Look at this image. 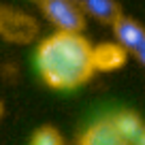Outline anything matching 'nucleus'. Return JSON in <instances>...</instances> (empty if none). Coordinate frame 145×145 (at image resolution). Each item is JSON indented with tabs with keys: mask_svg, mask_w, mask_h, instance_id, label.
<instances>
[{
	"mask_svg": "<svg viewBox=\"0 0 145 145\" xmlns=\"http://www.w3.org/2000/svg\"><path fill=\"white\" fill-rule=\"evenodd\" d=\"M92 43L81 32H62L45 36L34 54V64L41 79L60 92L77 90L92 75H96L92 62Z\"/></svg>",
	"mask_w": 145,
	"mask_h": 145,
	"instance_id": "nucleus-1",
	"label": "nucleus"
},
{
	"mask_svg": "<svg viewBox=\"0 0 145 145\" xmlns=\"http://www.w3.org/2000/svg\"><path fill=\"white\" fill-rule=\"evenodd\" d=\"M45 19L62 32H81L86 26V11L72 0H41Z\"/></svg>",
	"mask_w": 145,
	"mask_h": 145,
	"instance_id": "nucleus-2",
	"label": "nucleus"
},
{
	"mask_svg": "<svg viewBox=\"0 0 145 145\" xmlns=\"http://www.w3.org/2000/svg\"><path fill=\"white\" fill-rule=\"evenodd\" d=\"M39 34L36 19L13 7H0V36L9 43H30Z\"/></svg>",
	"mask_w": 145,
	"mask_h": 145,
	"instance_id": "nucleus-3",
	"label": "nucleus"
},
{
	"mask_svg": "<svg viewBox=\"0 0 145 145\" xmlns=\"http://www.w3.org/2000/svg\"><path fill=\"white\" fill-rule=\"evenodd\" d=\"M79 145H128V143L115 128L113 120L105 118L86 128V132L79 139Z\"/></svg>",
	"mask_w": 145,
	"mask_h": 145,
	"instance_id": "nucleus-4",
	"label": "nucleus"
},
{
	"mask_svg": "<svg viewBox=\"0 0 145 145\" xmlns=\"http://www.w3.org/2000/svg\"><path fill=\"white\" fill-rule=\"evenodd\" d=\"M126 54L128 51L115 43H103V45H94L92 47V62H94V71L96 72H111L124 66L126 62Z\"/></svg>",
	"mask_w": 145,
	"mask_h": 145,
	"instance_id": "nucleus-5",
	"label": "nucleus"
},
{
	"mask_svg": "<svg viewBox=\"0 0 145 145\" xmlns=\"http://www.w3.org/2000/svg\"><path fill=\"white\" fill-rule=\"evenodd\" d=\"M111 26H113L115 41H118L126 51H130V54H135V51L141 47V43H145V28L141 26L139 22H135V19L120 15Z\"/></svg>",
	"mask_w": 145,
	"mask_h": 145,
	"instance_id": "nucleus-6",
	"label": "nucleus"
},
{
	"mask_svg": "<svg viewBox=\"0 0 145 145\" xmlns=\"http://www.w3.org/2000/svg\"><path fill=\"white\" fill-rule=\"evenodd\" d=\"M111 120H113L115 128H118L120 135L126 139V143H128V145H130L132 141L137 139V135H139V132L145 128L143 120H141L139 115L135 113V111H120V113L111 115Z\"/></svg>",
	"mask_w": 145,
	"mask_h": 145,
	"instance_id": "nucleus-7",
	"label": "nucleus"
},
{
	"mask_svg": "<svg viewBox=\"0 0 145 145\" xmlns=\"http://www.w3.org/2000/svg\"><path fill=\"white\" fill-rule=\"evenodd\" d=\"M83 11L90 13L94 19L105 24H113L120 17V5L115 0H83Z\"/></svg>",
	"mask_w": 145,
	"mask_h": 145,
	"instance_id": "nucleus-8",
	"label": "nucleus"
},
{
	"mask_svg": "<svg viewBox=\"0 0 145 145\" xmlns=\"http://www.w3.org/2000/svg\"><path fill=\"white\" fill-rule=\"evenodd\" d=\"M28 145H64V139H62L58 128L41 126L39 130H34V135L30 137V143Z\"/></svg>",
	"mask_w": 145,
	"mask_h": 145,
	"instance_id": "nucleus-9",
	"label": "nucleus"
},
{
	"mask_svg": "<svg viewBox=\"0 0 145 145\" xmlns=\"http://www.w3.org/2000/svg\"><path fill=\"white\" fill-rule=\"evenodd\" d=\"M135 56H137V60H139V62L145 66V43H141V47L135 51Z\"/></svg>",
	"mask_w": 145,
	"mask_h": 145,
	"instance_id": "nucleus-10",
	"label": "nucleus"
},
{
	"mask_svg": "<svg viewBox=\"0 0 145 145\" xmlns=\"http://www.w3.org/2000/svg\"><path fill=\"white\" fill-rule=\"evenodd\" d=\"M72 2H77V5H83V0H72Z\"/></svg>",
	"mask_w": 145,
	"mask_h": 145,
	"instance_id": "nucleus-11",
	"label": "nucleus"
},
{
	"mask_svg": "<svg viewBox=\"0 0 145 145\" xmlns=\"http://www.w3.org/2000/svg\"><path fill=\"white\" fill-rule=\"evenodd\" d=\"M0 113H2V105H0Z\"/></svg>",
	"mask_w": 145,
	"mask_h": 145,
	"instance_id": "nucleus-12",
	"label": "nucleus"
},
{
	"mask_svg": "<svg viewBox=\"0 0 145 145\" xmlns=\"http://www.w3.org/2000/svg\"><path fill=\"white\" fill-rule=\"evenodd\" d=\"M39 2H41V0H39Z\"/></svg>",
	"mask_w": 145,
	"mask_h": 145,
	"instance_id": "nucleus-13",
	"label": "nucleus"
}]
</instances>
